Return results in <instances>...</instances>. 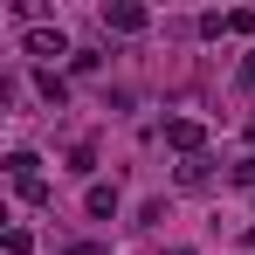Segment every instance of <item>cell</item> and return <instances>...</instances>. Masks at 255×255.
Instances as JSON below:
<instances>
[{
  "label": "cell",
  "instance_id": "obj_1",
  "mask_svg": "<svg viewBox=\"0 0 255 255\" xmlns=\"http://www.w3.org/2000/svg\"><path fill=\"white\" fill-rule=\"evenodd\" d=\"M28 48H35L42 62H55V55H69V42H62L55 28H35V35H28Z\"/></svg>",
  "mask_w": 255,
  "mask_h": 255
},
{
  "label": "cell",
  "instance_id": "obj_2",
  "mask_svg": "<svg viewBox=\"0 0 255 255\" xmlns=\"http://www.w3.org/2000/svg\"><path fill=\"white\" fill-rule=\"evenodd\" d=\"M166 138L179 145V152H193V145H200V125H193V118H179V125H166Z\"/></svg>",
  "mask_w": 255,
  "mask_h": 255
},
{
  "label": "cell",
  "instance_id": "obj_3",
  "mask_svg": "<svg viewBox=\"0 0 255 255\" xmlns=\"http://www.w3.org/2000/svg\"><path fill=\"white\" fill-rule=\"evenodd\" d=\"M104 21H111V28H125V35H138V28H145V14H138V7H111Z\"/></svg>",
  "mask_w": 255,
  "mask_h": 255
}]
</instances>
